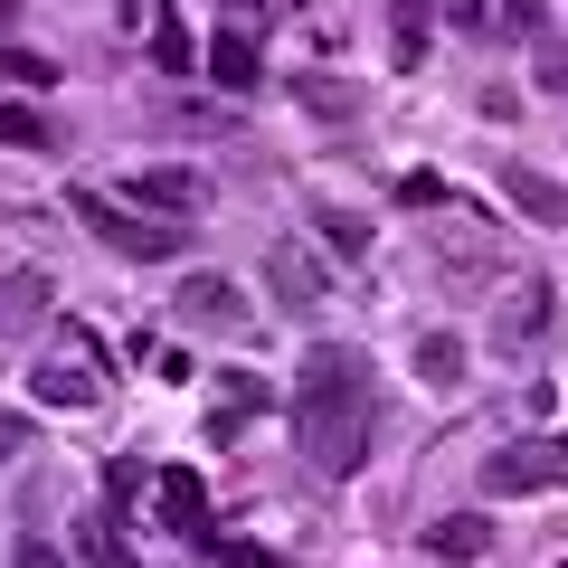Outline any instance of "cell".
Returning <instances> with one entry per match:
<instances>
[{
	"instance_id": "7c38bea8",
	"label": "cell",
	"mask_w": 568,
	"mask_h": 568,
	"mask_svg": "<svg viewBox=\"0 0 568 568\" xmlns=\"http://www.w3.org/2000/svg\"><path fill=\"white\" fill-rule=\"evenodd\" d=\"M48 313V284L39 275H0V332H29Z\"/></svg>"
},
{
	"instance_id": "9a60e30c",
	"label": "cell",
	"mask_w": 568,
	"mask_h": 568,
	"mask_svg": "<svg viewBox=\"0 0 568 568\" xmlns=\"http://www.w3.org/2000/svg\"><path fill=\"white\" fill-rule=\"evenodd\" d=\"M313 227H323V246H332V256H342V265H351V256H361V246H369V227L351 219V209H323V219H313Z\"/></svg>"
},
{
	"instance_id": "52a82bcc",
	"label": "cell",
	"mask_w": 568,
	"mask_h": 568,
	"mask_svg": "<svg viewBox=\"0 0 568 568\" xmlns=\"http://www.w3.org/2000/svg\"><path fill=\"white\" fill-rule=\"evenodd\" d=\"M503 200L521 209V219H540V227H568V190L549 181V171H530V162H503Z\"/></svg>"
},
{
	"instance_id": "5bb4252c",
	"label": "cell",
	"mask_w": 568,
	"mask_h": 568,
	"mask_svg": "<svg viewBox=\"0 0 568 568\" xmlns=\"http://www.w3.org/2000/svg\"><path fill=\"white\" fill-rule=\"evenodd\" d=\"M162 511H171V530H200L209 521V493L190 484V474H162Z\"/></svg>"
},
{
	"instance_id": "2e32d148",
	"label": "cell",
	"mask_w": 568,
	"mask_h": 568,
	"mask_svg": "<svg viewBox=\"0 0 568 568\" xmlns=\"http://www.w3.org/2000/svg\"><path fill=\"white\" fill-rule=\"evenodd\" d=\"M20 455H29V417H20V407H0V465H20Z\"/></svg>"
},
{
	"instance_id": "7a4b0ae2",
	"label": "cell",
	"mask_w": 568,
	"mask_h": 568,
	"mask_svg": "<svg viewBox=\"0 0 568 568\" xmlns=\"http://www.w3.org/2000/svg\"><path fill=\"white\" fill-rule=\"evenodd\" d=\"M77 219L95 227L114 256H142V265H162V256H181L190 246V219H162V209H142V200H104V190H77Z\"/></svg>"
},
{
	"instance_id": "ac0fdd59",
	"label": "cell",
	"mask_w": 568,
	"mask_h": 568,
	"mask_svg": "<svg viewBox=\"0 0 568 568\" xmlns=\"http://www.w3.org/2000/svg\"><path fill=\"white\" fill-rule=\"evenodd\" d=\"M540 85H549V95H568V39L540 48Z\"/></svg>"
},
{
	"instance_id": "5b68a950",
	"label": "cell",
	"mask_w": 568,
	"mask_h": 568,
	"mask_svg": "<svg viewBox=\"0 0 568 568\" xmlns=\"http://www.w3.org/2000/svg\"><path fill=\"white\" fill-rule=\"evenodd\" d=\"M265 284H275V304H284V313H323V265H313L294 237L265 246Z\"/></svg>"
},
{
	"instance_id": "ba28073f",
	"label": "cell",
	"mask_w": 568,
	"mask_h": 568,
	"mask_svg": "<svg viewBox=\"0 0 568 568\" xmlns=\"http://www.w3.org/2000/svg\"><path fill=\"white\" fill-rule=\"evenodd\" d=\"M39 398H58V407H95V342H67V361L39 369Z\"/></svg>"
},
{
	"instance_id": "ffe728a7",
	"label": "cell",
	"mask_w": 568,
	"mask_h": 568,
	"mask_svg": "<svg viewBox=\"0 0 568 568\" xmlns=\"http://www.w3.org/2000/svg\"><path fill=\"white\" fill-rule=\"evenodd\" d=\"M10 568H67V559H58V549H39V540H20V549H10Z\"/></svg>"
},
{
	"instance_id": "4fadbf2b",
	"label": "cell",
	"mask_w": 568,
	"mask_h": 568,
	"mask_svg": "<svg viewBox=\"0 0 568 568\" xmlns=\"http://www.w3.org/2000/svg\"><path fill=\"white\" fill-rule=\"evenodd\" d=\"M540 332H549V284H521L503 304V342H540Z\"/></svg>"
},
{
	"instance_id": "6da1fadb",
	"label": "cell",
	"mask_w": 568,
	"mask_h": 568,
	"mask_svg": "<svg viewBox=\"0 0 568 568\" xmlns=\"http://www.w3.org/2000/svg\"><path fill=\"white\" fill-rule=\"evenodd\" d=\"M369 436H379V398H369V369L361 351H313L304 388H294V446H304L313 474H361L369 465Z\"/></svg>"
},
{
	"instance_id": "9c48e42d",
	"label": "cell",
	"mask_w": 568,
	"mask_h": 568,
	"mask_svg": "<svg viewBox=\"0 0 568 568\" xmlns=\"http://www.w3.org/2000/svg\"><path fill=\"white\" fill-rule=\"evenodd\" d=\"M426 549H436V559H484V549H493V521H484V511H446V521L426 530Z\"/></svg>"
},
{
	"instance_id": "d6986e66",
	"label": "cell",
	"mask_w": 568,
	"mask_h": 568,
	"mask_svg": "<svg viewBox=\"0 0 568 568\" xmlns=\"http://www.w3.org/2000/svg\"><path fill=\"white\" fill-rule=\"evenodd\" d=\"M0 142H48V123L39 114H0Z\"/></svg>"
},
{
	"instance_id": "277c9868",
	"label": "cell",
	"mask_w": 568,
	"mask_h": 568,
	"mask_svg": "<svg viewBox=\"0 0 568 568\" xmlns=\"http://www.w3.org/2000/svg\"><path fill=\"white\" fill-rule=\"evenodd\" d=\"M171 313H181L190 332H209V342H246V332H256V304H246V284L237 275H190L181 294H171Z\"/></svg>"
},
{
	"instance_id": "3957f363",
	"label": "cell",
	"mask_w": 568,
	"mask_h": 568,
	"mask_svg": "<svg viewBox=\"0 0 568 568\" xmlns=\"http://www.w3.org/2000/svg\"><path fill=\"white\" fill-rule=\"evenodd\" d=\"M568 484V436H521V446L484 455V493L493 503H521V493H559Z\"/></svg>"
},
{
	"instance_id": "30bf717a",
	"label": "cell",
	"mask_w": 568,
	"mask_h": 568,
	"mask_svg": "<svg viewBox=\"0 0 568 568\" xmlns=\"http://www.w3.org/2000/svg\"><path fill=\"white\" fill-rule=\"evenodd\" d=\"M209 67H219V85H227V95H246V85H256V39H246V20H227V29H219Z\"/></svg>"
},
{
	"instance_id": "e0dca14e",
	"label": "cell",
	"mask_w": 568,
	"mask_h": 568,
	"mask_svg": "<svg viewBox=\"0 0 568 568\" xmlns=\"http://www.w3.org/2000/svg\"><path fill=\"white\" fill-rule=\"evenodd\" d=\"M48 77H58L48 58H0V85H48Z\"/></svg>"
},
{
	"instance_id": "8992f818",
	"label": "cell",
	"mask_w": 568,
	"mask_h": 568,
	"mask_svg": "<svg viewBox=\"0 0 568 568\" xmlns=\"http://www.w3.org/2000/svg\"><path fill=\"white\" fill-rule=\"evenodd\" d=\"M123 200L162 209V219H200V209H209V181H200V171H133V181H123Z\"/></svg>"
},
{
	"instance_id": "8fae6325",
	"label": "cell",
	"mask_w": 568,
	"mask_h": 568,
	"mask_svg": "<svg viewBox=\"0 0 568 568\" xmlns=\"http://www.w3.org/2000/svg\"><path fill=\"white\" fill-rule=\"evenodd\" d=\"M417 379L426 388H455V379H465V342H455V332H417Z\"/></svg>"
}]
</instances>
